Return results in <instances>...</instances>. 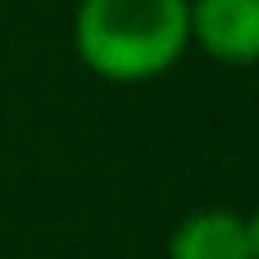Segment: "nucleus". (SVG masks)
<instances>
[{"label": "nucleus", "mask_w": 259, "mask_h": 259, "mask_svg": "<svg viewBox=\"0 0 259 259\" xmlns=\"http://www.w3.org/2000/svg\"><path fill=\"white\" fill-rule=\"evenodd\" d=\"M68 36L91 77L141 87L191 50V0H77Z\"/></svg>", "instance_id": "obj_1"}, {"label": "nucleus", "mask_w": 259, "mask_h": 259, "mask_svg": "<svg viewBox=\"0 0 259 259\" xmlns=\"http://www.w3.org/2000/svg\"><path fill=\"white\" fill-rule=\"evenodd\" d=\"M191 46L228 68L259 64V0H191Z\"/></svg>", "instance_id": "obj_2"}, {"label": "nucleus", "mask_w": 259, "mask_h": 259, "mask_svg": "<svg viewBox=\"0 0 259 259\" xmlns=\"http://www.w3.org/2000/svg\"><path fill=\"white\" fill-rule=\"evenodd\" d=\"M168 259H255L246 214L205 205L168 232Z\"/></svg>", "instance_id": "obj_3"}, {"label": "nucleus", "mask_w": 259, "mask_h": 259, "mask_svg": "<svg viewBox=\"0 0 259 259\" xmlns=\"http://www.w3.org/2000/svg\"><path fill=\"white\" fill-rule=\"evenodd\" d=\"M246 228H250V250H255V259H259V205L246 214Z\"/></svg>", "instance_id": "obj_4"}]
</instances>
